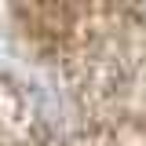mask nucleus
<instances>
[{"instance_id":"obj_1","label":"nucleus","mask_w":146,"mask_h":146,"mask_svg":"<svg viewBox=\"0 0 146 146\" xmlns=\"http://www.w3.org/2000/svg\"><path fill=\"white\" fill-rule=\"evenodd\" d=\"M139 7H143V15H146V0H139Z\"/></svg>"}]
</instances>
